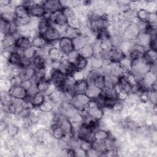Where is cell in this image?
Here are the masks:
<instances>
[{
	"instance_id": "obj_1",
	"label": "cell",
	"mask_w": 157,
	"mask_h": 157,
	"mask_svg": "<svg viewBox=\"0 0 157 157\" xmlns=\"http://www.w3.org/2000/svg\"><path fill=\"white\" fill-rule=\"evenodd\" d=\"M151 65L143 58L132 61V69L129 73L134 75L137 79L140 80L146 73L150 71Z\"/></svg>"
},
{
	"instance_id": "obj_2",
	"label": "cell",
	"mask_w": 157,
	"mask_h": 157,
	"mask_svg": "<svg viewBox=\"0 0 157 157\" xmlns=\"http://www.w3.org/2000/svg\"><path fill=\"white\" fill-rule=\"evenodd\" d=\"M66 77V75L59 68L53 67L50 73L49 80L57 89L62 90Z\"/></svg>"
},
{
	"instance_id": "obj_3",
	"label": "cell",
	"mask_w": 157,
	"mask_h": 157,
	"mask_svg": "<svg viewBox=\"0 0 157 157\" xmlns=\"http://www.w3.org/2000/svg\"><path fill=\"white\" fill-rule=\"evenodd\" d=\"M140 33V30L137 23L130 22L121 35L122 40H134Z\"/></svg>"
},
{
	"instance_id": "obj_4",
	"label": "cell",
	"mask_w": 157,
	"mask_h": 157,
	"mask_svg": "<svg viewBox=\"0 0 157 157\" xmlns=\"http://www.w3.org/2000/svg\"><path fill=\"white\" fill-rule=\"evenodd\" d=\"M90 100L85 94H75L70 102L75 109L80 110L86 107Z\"/></svg>"
},
{
	"instance_id": "obj_5",
	"label": "cell",
	"mask_w": 157,
	"mask_h": 157,
	"mask_svg": "<svg viewBox=\"0 0 157 157\" xmlns=\"http://www.w3.org/2000/svg\"><path fill=\"white\" fill-rule=\"evenodd\" d=\"M65 55L58 47H50L47 50V58L52 63H59Z\"/></svg>"
},
{
	"instance_id": "obj_6",
	"label": "cell",
	"mask_w": 157,
	"mask_h": 157,
	"mask_svg": "<svg viewBox=\"0 0 157 157\" xmlns=\"http://www.w3.org/2000/svg\"><path fill=\"white\" fill-rule=\"evenodd\" d=\"M8 92L13 98L26 99L27 98V90L22 85L11 86Z\"/></svg>"
},
{
	"instance_id": "obj_7",
	"label": "cell",
	"mask_w": 157,
	"mask_h": 157,
	"mask_svg": "<svg viewBox=\"0 0 157 157\" xmlns=\"http://www.w3.org/2000/svg\"><path fill=\"white\" fill-rule=\"evenodd\" d=\"M59 48L65 55H68L74 50L72 40L64 36H62L59 40Z\"/></svg>"
},
{
	"instance_id": "obj_8",
	"label": "cell",
	"mask_w": 157,
	"mask_h": 157,
	"mask_svg": "<svg viewBox=\"0 0 157 157\" xmlns=\"http://www.w3.org/2000/svg\"><path fill=\"white\" fill-rule=\"evenodd\" d=\"M47 99L52 101L54 105H59L64 101H68L66 99L64 92L59 89H56L47 94Z\"/></svg>"
},
{
	"instance_id": "obj_9",
	"label": "cell",
	"mask_w": 157,
	"mask_h": 157,
	"mask_svg": "<svg viewBox=\"0 0 157 157\" xmlns=\"http://www.w3.org/2000/svg\"><path fill=\"white\" fill-rule=\"evenodd\" d=\"M47 57L45 55L38 53L31 61V66L36 69V70L46 69L47 66Z\"/></svg>"
},
{
	"instance_id": "obj_10",
	"label": "cell",
	"mask_w": 157,
	"mask_h": 157,
	"mask_svg": "<svg viewBox=\"0 0 157 157\" xmlns=\"http://www.w3.org/2000/svg\"><path fill=\"white\" fill-rule=\"evenodd\" d=\"M42 36L48 43L56 40H59V39L62 37L61 34L53 26L49 27L48 29L42 34Z\"/></svg>"
},
{
	"instance_id": "obj_11",
	"label": "cell",
	"mask_w": 157,
	"mask_h": 157,
	"mask_svg": "<svg viewBox=\"0 0 157 157\" xmlns=\"http://www.w3.org/2000/svg\"><path fill=\"white\" fill-rule=\"evenodd\" d=\"M43 6L47 12L53 13L58 11H61L63 6L60 1L58 0H48L44 1Z\"/></svg>"
},
{
	"instance_id": "obj_12",
	"label": "cell",
	"mask_w": 157,
	"mask_h": 157,
	"mask_svg": "<svg viewBox=\"0 0 157 157\" xmlns=\"http://www.w3.org/2000/svg\"><path fill=\"white\" fill-rule=\"evenodd\" d=\"M124 75H122L118 78V83L117 86L119 88V90H123V91H126V93H128L129 94L135 93L134 87H133L129 83V82L126 79Z\"/></svg>"
},
{
	"instance_id": "obj_13",
	"label": "cell",
	"mask_w": 157,
	"mask_h": 157,
	"mask_svg": "<svg viewBox=\"0 0 157 157\" xmlns=\"http://www.w3.org/2000/svg\"><path fill=\"white\" fill-rule=\"evenodd\" d=\"M28 12L31 17L37 18L44 17L47 13V11L44 6L39 5H34L32 7L28 8Z\"/></svg>"
},
{
	"instance_id": "obj_14",
	"label": "cell",
	"mask_w": 157,
	"mask_h": 157,
	"mask_svg": "<svg viewBox=\"0 0 157 157\" xmlns=\"http://www.w3.org/2000/svg\"><path fill=\"white\" fill-rule=\"evenodd\" d=\"M125 55L118 46H113L109 51V59L112 63H118Z\"/></svg>"
},
{
	"instance_id": "obj_15",
	"label": "cell",
	"mask_w": 157,
	"mask_h": 157,
	"mask_svg": "<svg viewBox=\"0 0 157 157\" xmlns=\"http://www.w3.org/2000/svg\"><path fill=\"white\" fill-rule=\"evenodd\" d=\"M90 36H86L83 34H80L79 36L72 40L74 50L78 51L85 45L91 44Z\"/></svg>"
},
{
	"instance_id": "obj_16",
	"label": "cell",
	"mask_w": 157,
	"mask_h": 157,
	"mask_svg": "<svg viewBox=\"0 0 157 157\" xmlns=\"http://www.w3.org/2000/svg\"><path fill=\"white\" fill-rule=\"evenodd\" d=\"M15 45L17 50L23 51L24 50L32 46L31 39L28 37L21 36L16 40Z\"/></svg>"
},
{
	"instance_id": "obj_17",
	"label": "cell",
	"mask_w": 157,
	"mask_h": 157,
	"mask_svg": "<svg viewBox=\"0 0 157 157\" xmlns=\"http://www.w3.org/2000/svg\"><path fill=\"white\" fill-rule=\"evenodd\" d=\"M145 50L146 49L145 48L135 44V45L129 52L128 57H129L132 61L142 59L143 58L144 53Z\"/></svg>"
},
{
	"instance_id": "obj_18",
	"label": "cell",
	"mask_w": 157,
	"mask_h": 157,
	"mask_svg": "<svg viewBox=\"0 0 157 157\" xmlns=\"http://www.w3.org/2000/svg\"><path fill=\"white\" fill-rule=\"evenodd\" d=\"M32 46L37 50L46 48L49 43L45 39V38L40 34H37L31 39Z\"/></svg>"
},
{
	"instance_id": "obj_19",
	"label": "cell",
	"mask_w": 157,
	"mask_h": 157,
	"mask_svg": "<svg viewBox=\"0 0 157 157\" xmlns=\"http://www.w3.org/2000/svg\"><path fill=\"white\" fill-rule=\"evenodd\" d=\"M36 71V69L34 68L32 66L26 67H23L21 70L20 74L18 75L21 77L23 82L31 80L34 76Z\"/></svg>"
},
{
	"instance_id": "obj_20",
	"label": "cell",
	"mask_w": 157,
	"mask_h": 157,
	"mask_svg": "<svg viewBox=\"0 0 157 157\" xmlns=\"http://www.w3.org/2000/svg\"><path fill=\"white\" fill-rule=\"evenodd\" d=\"M151 39V36L147 33L140 32L134 40L135 44L144 48L148 47Z\"/></svg>"
},
{
	"instance_id": "obj_21",
	"label": "cell",
	"mask_w": 157,
	"mask_h": 157,
	"mask_svg": "<svg viewBox=\"0 0 157 157\" xmlns=\"http://www.w3.org/2000/svg\"><path fill=\"white\" fill-rule=\"evenodd\" d=\"M45 100V95L44 93L37 92L31 97L28 102L32 107H39Z\"/></svg>"
},
{
	"instance_id": "obj_22",
	"label": "cell",
	"mask_w": 157,
	"mask_h": 157,
	"mask_svg": "<svg viewBox=\"0 0 157 157\" xmlns=\"http://www.w3.org/2000/svg\"><path fill=\"white\" fill-rule=\"evenodd\" d=\"M77 52L80 56L87 59H90L94 55V49L91 44H88L85 45L82 48L79 49Z\"/></svg>"
},
{
	"instance_id": "obj_23",
	"label": "cell",
	"mask_w": 157,
	"mask_h": 157,
	"mask_svg": "<svg viewBox=\"0 0 157 157\" xmlns=\"http://www.w3.org/2000/svg\"><path fill=\"white\" fill-rule=\"evenodd\" d=\"M89 83L85 79L76 81L74 86V94H85L88 87Z\"/></svg>"
},
{
	"instance_id": "obj_24",
	"label": "cell",
	"mask_w": 157,
	"mask_h": 157,
	"mask_svg": "<svg viewBox=\"0 0 157 157\" xmlns=\"http://www.w3.org/2000/svg\"><path fill=\"white\" fill-rule=\"evenodd\" d=\"M143 59L150 65L156 63V59H157L156 50L150 49V48L145 50L144 53Z\"/></svg>"
},
{
	"instance_id": "obj_25",
	"label": "cell",
	"mask_w": 157,
	"mask_h": 157,
	"mask_svg": "<svg viewBox=\"0 0 157 157\" xmlns=\"http://www.w3.org/2000/svg\"><path fill=\"white\" fill-rule=\"evenodd\" d=\"M21 60V54H20L17 51V52L10 53V54L7 58V63L11 66H20Z\"/></svg>"
},
{
	"instance_id": "obj_26",
	"label": "cell",
	"mask_w": 157,
	"mask_h": 157,
	"mask_svg": "<svg viewBox=\"0 0 157 157\" xmlns=\"http://www.w3.org/2000/svg\"><path fill=\"white\" fill-rule=\"evenodd\" d=\"M2 34L3 35L2 38V45L4 49H7L15 46L17 39L13 34Z\"/></svg>"
},
{
	"instance_id": "obj_27",
	"label": "cell",
	"mask_w": 157,
	"mask_h": 157,
	"mask_svg": "<svg viewBox=\"0 0 157 157\" xmlns=\"http://www.w3.org/2000/svg\"><path fill=\"white\" fill-rule=\"evenodd\" d=\"M101 92H102L101 90L97 88L92 83H90L88 85V87L85 94L90 99H96L99 96Z\"/></svg>"
},
{
	"instance_id": "obj_28",
	"label": "cell",
	"mask_w": 157,
	"mask_h": 157,
	"mask_svg": "<svg viewBox=\"0 0 157 157\" xmlns=\"http://www.w3.org/2000/svg\"><path fill=\"white\" fill-rule=\"evenodd\" d=\"M118 63L125 74L131 72L132 66V61L129 57H124Z\"/></svg>"
},
{
	"instance_id": "obj_29",
	"label": "cell",
	"mask_w": 157,
	"mask_h": 157,
	"mask_svg": "<svg viewBox=\"0 0 157 157\" xmlns=\"http://www.w3.org/2000/svg\"><path fill=\"white\" fill-rule=\"evenodd\" d=\"M36 85V88H37V91L45 94L49 90V89L51 86L52 83L50 82L49 79L45 78V79L37 82Z\"/></svg>"
},
{
	"instance_id": "obj_30",
	"label": "cell",
	"mask_w": 157,
	"mask_h": 157,
	"mask_svg": "<svg viewBox=\"0 0 157 157\" xmlns=\"http://www.w3.org/2000/svg\"><path fill=\"white\" fill-rule=\"evenodd\" d=\"M90 59L91 70H98L104 66V61L100 56H94Z\"/></svg>"
},
{
	"instance_id": "obj_31",
	"label": "cell",
	"mask_w": 157,
	"mask_h": 157,
	"mask_svg": "<svg viewBox=\"0 0 157 157\" xmlns=\"http://www.w3.org/2000/svg\"><path fill=\"white\" fill-rule=\"evenodd\" d=\"M105 77V88H114L118 83V78L117 76L109 74L104 75Z\"/></svg>"
},
{
	"instance_id": "obj_32",
	"label": "cell",
	"mask_w": 157,
	"mask_h": 157,
	"mask_svg": "<svg viewBox=\"0 0 157 157\" xmlns=\"http://www.w3.org/2000/svg\"><path fill=\"white\" fill-rule=\"evenodd\" d=\"M73 64L76 71H83L88 65V59L79 55Z\"/></svg>"
},
{
	"instance_id": "obj_33",
	"label": "cell",
	"mask_w": 157,
	"mask_h": 157,
	"mask_svg": "<svg viewBox=\"0 0 157 157\" xmlns=\"http://www.w3.org/2000/svg\"><path fill=\"white\" fill-rule=\"evenodd\" d=\"M63 34H64V37H66L67 38H69L73 40L76 37H77L78 36H79L81 34V33L80 31V29H75L67 25Z\"/></svg>"
},
{
	"instance_id": "obj_34",
	"label": "cell",
	"mask_w": 157,
	"mask_h": 157,
	"mask_svg": "<svg viewBox=\"0 0 157 157\" xmlns=\"http://www.w3.org/2000/svg\"><path fill=\"white\" fill-rule=\"evenodd\" d=\"M52 26L49 20L45 18V17H42L40 18L39 20L38 27H37V31L39 34L42 35L43 33H44L49 27Z\"/></svg>"
},
{
	"instance_id": "obj_35",
	"label": "cell",
	"mask_w": 157,
	"mask_h": 157,
	"mask_svg": "<svg viewBox=\"0 0 157 157\" xmlns=\"http://www.w3.org/2000/svg\"><path fill=\"white\" fill-rule=\"evenodd\" d=\"M110 135V132L106 129L102 128H98L94 131L95 140L105 141L107 140Z\"/></svg>"
},
{
	"instance_id": "obj_36",
	"label": "cell",
	"mask_w": 157,
	"mask_h": 157,
	"mask_svg": "<svg viewBox=\"0 0 157 157\" xmlns=\"http://www.w3.org/2000/svg\"><path fill=\"white\" fill-rule=\"evenodd\" d=\"M14 12L15 18H23L29 16L28 8L23 4L16 6L14 9Z\"/></svg>"
},
{
	"instance_id": "obj_37",
	"label": "cell",
	"mask_w": 157,
	"mask_h": 157,
	"mask_svg": "<svg viewBox=\"0 0 157 157\" xmlns=\"http://www.w3.org/2000/svg\"><path fill=\"white\" fill-rule=\"evenodd\" d=\"M50 128L52 130V132H51L52 136L55 139L57 140H62L65 137L66 134L59 125H58Z\"/></svg>"
},
{
	"instance_id": "obj_38",
	"label": "cell",
	"mask_w": 157,
	"mask_h": 157,
	"mask_svg": "<svg viewBox=\"0 0 157 157\" xmlns=\"http://www.w3.org/2000/svg\"><path fill=\"white\" fill-rule=\"evenodd\" d=\"M19 127L15 123H8L6 132L9 137H15L19 133Z\"/></svg>"
},
{
	"instance_id": "obj_39",
	"label": "cell",
	"mask_w": 157,
	"mask_h": 157,
	"mask_svg": "<svg viewBox=\"0 0 157 157\" xmlns=\"http://www.w3.org/2000/svg\"><path fill=\"white\" fill-rule=\"evenodd\" d=\"M54 104L49 99L45 98V100L39 107V110L44 113H51L54 109Z\"/></svg>"
},
{
	"instance_id": "obj_40",
	"label": "cell",
	"mask_w": 157,
	"mask_h": 157,
	"mask_svg": "<svg viewBox=\"0 0 157 157\" xmlns=\"http://www.w3.org/2000/svg\"><path fill=\"white\" fill-rule=\"evenodd\" d=\"M94 86H96L99 89L102 90L104 88H105V77L104 75L100 74L97 75L96 77L94 78L91 82Z\"/></svg>"
},
{
	"instance_id": "obj_41",
	"label": "cell",
	"mask_w": 157,
	"mask_h": 157,
	"mask_svg": "<svg viewBox=\"0 0 157 157\" xmlns=\"http://www.w3.org/2000/svg\"><path fill=\"white\" fill-rule=\"evenodd\" d=\"M37 52H38V50L37 48L31 46V47L24 50L22 52V55L27 59L32 61V59L37 54Z\"/></svg>"
},
{
	"instance_id": "obj_42",
	"label": "cell",
	"mask_w": 157,
	"mask_h": 157,
	"mask_svg": "<svg viewBox=\"0 0 157 157\" xmlns=\"http://www.w3.org/2000/svg\"><path fill=\"white\" fill-rule=\"evenodd\" d=\"M149 12L142 8H140L136 10V18L139 21L147 22Z\"/></svg>"
},
{
	"instance_id": "obj_43",
	"label": "cell",
	"mask_w": 157,
	"mask_h": 157,
	"mask_svg": "<svg viewBox=\"0 0 157 157\" xmlns=\"http://www.w3.org/2000/svg\"><path fill=\"white\" fill-rule=\"evenodd\" d=\"M46 69L36 70L34 77L31 80L33 83L36 84L37 82L46 78Z\"/></svg>"
},
{
	"instance_id": "obj_44",
	"label": "cell",
	"mask_w": 157,
	"mask_h": 157,
	"mask_svg": "<svg viewBox=\"0 0 157 157\" xmlns=\"http://www.w3.org/2000/svg\"><path fill=\"white\" fill-rule=\"evenodd\" d=\"M81 21L80 18H78V16H77V15L74 17H72L70 18L67 19V26L75 28V29H80V26H81Z\"/></svg>"
},
{
	"instance_id": "obj_45",
	"label": "cell",
	"mask_w": 157,
	"mask_h": 157,
	"mask_svg": "<svg viewBox=\"0 0 157 157\" xmlns=\"http://www.w3.org/2000/svg\"><path fill=\"white\" fill-rule=\"evenodd\" d=\"M146 94H147L148 102H149L153 105H156V102H157L156 91L150 90L146 92Z\"/></svg>"
},
{
	"instance_id": "obj_46",
	"label": "cell",
	"mask_w": 157,
	"mask_h": 157,
	"mask_svg": "<svg viewBox=\"0 0 157 157\" xmlns=\"http://www.w3.org/2000/svg\"><path fill=\"white\" fill-rule=\"evenodd\" d=\"M11 22L1 19V31L4 34H10V28Z\"/></svg>"
},
{
	"instance_id": "obj_47",
	"label": "cell",
	"mask_w": 157,
	"mask_h": 157,
	"mask_svg": "<svg viewBox=\"0 0 157 157\" xmlns=\"http://www.w3.org/2000/svg\"><path fill=\"white\" fill-rule=\"evenodd\" d=\"M61 11L67 19L76 15L75 10L73 9V8L71 7H68V6L63 7Z\"/></svg>"
},
{
	"instance_id": "obj_48",
	"label": "cell",
	"mask_w": 157,
	"mask_h": 157,
	"mask_svg": "<svg viewBox=\"0 0 157 157\" xmlns=\"http://www.w3.org/2000/svg\"><path fill=\"white\" fill-rule=\"evenodd\" d=\"M31 18V17L30 16H28L23 18H15V22L18 27L25 26L29 23Z\"/></svg>"
},
{
	"instance_id": "obj_49",
	"label": "cell",
	"mask_w": 157,
	"mask_h": 157,
	"mask_svg": "<svg viewBox=\"0 0 157 157\" xmlns=\"http://www.w3.org/2000/svg\"><path fill=\"white\" fill-rule=\"evenodd\" d=\"M78 56H79V55L78 53V52L75 50H74L73 51H72L68 55H66L67 59L72 64L76 61V59Z\"/></svg>"
},
{
	"instance_id": "obj_50",
	"label": "cell",
	"mask_w": 157,
	"mask_h": 157,
	"mask_svg": "<svg viewBox=\"0 0 157 157\" xmlns=\"http://www.w3.org/2000/svg\"><path fill=\"white\" fill-rule=\"evenodd\" d=\"M9 81H10V83H11V86L21 85L23 83V80L19 75L13 76Z\"/></svg>"
},
{
	"instance_id": "obj_51",
	"label": "cell",
	"mask_w": 157,
	"mask_h": 157,
	"mask_svg": "<svg viewBox=\"0 0 157 157\" xmlns=\"http://www.w3.org/2000/svg\"><path fill=\"white\" fill-rule=\"evenodd\" d=\"M156 12H149L147 22L150 25H156Z\"/></svg>"
},
{
	"instance_id": "obj_52",
	"label": "cell",
	"mask_w": 157,
	"mask_h": 157,
	"mask_svg": "<svg viewBox=\"0 0 157 157\" xmlns=\"http://www.w3.org/2000/svg\"><path fill=\"white\" fill-rule=\"evenodd\" d=\"M82 149L85 150L86 152H87L88 150H90L91 148V143L88 142L86 141H83V140H80V146H79Z\"/></svg>"
},
{
	"instance_id": "obj_53",
	"label": "cell",
	"mask_w": 157,
	"mask_h": 157,
	"mask_svg": "<svg viewBox=\"0 0 157 157\" xmlns=\"http://www.w3.org/2000/svg\"><path fill=\"white\" fill-rule=\"evenodd\" d=\"M148 47L150 49L156 50V34L151 36V39H150Z\"/></svg>"
},
{
	"instance_id": "obj_54",
	"label": "cell",
	"mask_w": 157,
	"mask_h": 157,
	"mask_svg": "<svg viewBox=\"0 0 157 157\" xmlns=\"http://www.w3.org/2000/svg\"><path fill=\"white\" fill-rule=\"evenodd\" d=\"M75 156H78V157L86 156V152L83 149H82L80 147L75 148Z\"/></svg>"
}]
</instances>
